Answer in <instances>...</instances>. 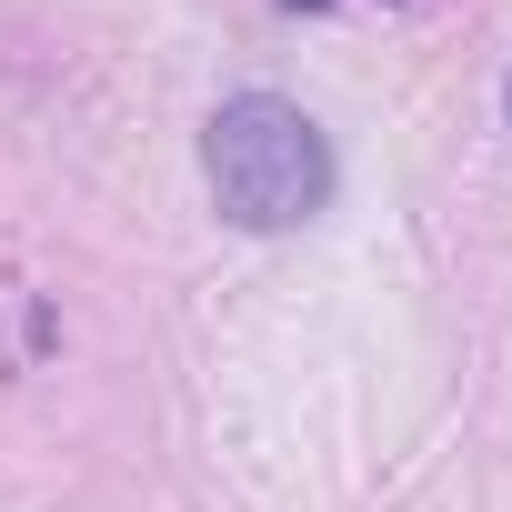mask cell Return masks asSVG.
I'll return each mask as SVG.
<instances>
[{
	"instance_id": "obj_1",
	"label": "cell",
	"mask_w": 512,
	"mask_h": 512,
	"mask_svg": "<svg viewBox=\"0 0 512 512\" xmlns=\"http://www.w3.org/2000/svg\"><path fill=\"white\" fill-rule=\"evenodd\" d=\"M201 171H211L221 221L241 231H302L332 201V141L282 91H231L201 131Z\"/></svg>"
}]
</instances>
